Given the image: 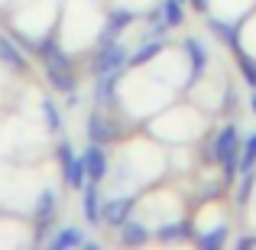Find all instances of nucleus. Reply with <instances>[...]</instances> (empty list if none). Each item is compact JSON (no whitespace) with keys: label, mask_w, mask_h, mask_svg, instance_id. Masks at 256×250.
Listing matches in <instances>:
<instances>
[{"label":"nucleus","mask_w":256,"mask_h":250,"mask_svg":"<svg viewBox=\"0 0 256 250\" xmlns=\"http://www.w3.org/2000/svg\"><path fill=\"white\" fill-rule=\"evenodd\" d=\"M211 156L218 159V163H240V140H237V130H234V127H224V130L218 133Z\"/></svg>","instance_id":"obj_1"},{"label":"nucleus","mask_w":256,"mask_h":250,"mask_svg":"<svg viewBox=\"0 0 256 250\" xmlns=\"http://www.w3.org/2000/svg\"><path fill=\"white\" fill-rule=\"evenodd\" d=\"M130 62L126 52L120 49L117 43H100V52H98V62H94V72L98 75H107V72H124V65Z\"/></svg>","instance_id":"obj_2"},{"label":"nucleus","mask_w":256,"mask_h":250,"mask_svg":"<svg viewBox=\"0 0 256 250\" xmlns=\"http://www.w3.org/2000/svg\"><path fill=\"white\" fill-rule=\"evenodd\" d=\"M58 159H62V169H65V182H68L72 188H82V185H84V179H88L84 159H82V156H75L68 146H62V150H58Z\"/></svg>","instance_id":"obj_3"},{"label":"nucleus","mask_w":256,"mask_h":250,"mask_svg":"<svg viewBox=\"0 0 256 250\" xmlns=\"http://www.w3.org/2000/svg\"><path fill=\"white\" fill-rule=\"evenodd\" d=\"M82 159H84V169H88V175H91L94 182H100L107 175V156H104V150H100V143H91Z\"/></svg>","instance_id":"obj_4"},{"label":"nucleus","mask_w":256,"mask_h":250,"mask_svg":"<svg viewBox=\"0 0 256 250\" xmlns=\"http://www.w3.org/2000/svg\"><path fill=\"white\" fill-rule=\"evenodd\" d=\"M130 208H133V198H114V201L104 205V214H100V218H104L107 224L120 227L126 221V214H130Z\"/></svg>","instance_id":"obj_5"},{"label":"nucleus","mask_w":256,"mask_h":250,"mask_svg":"<svg viewBox=\"0 0 256 250\" xmlns=\"http://www.w3.org/2000/svg\"><path fill=\"white\" fill-rule=\"evenodd\" d=\"M88 137H91V143H110L114 137H117V130H114V124L107 117H91L88 120Z\"/></svg>","instance_id":"obj_6"},{"label":"nucleus","mask_w":256,"mask_h":250,"mask_svg":"<svg viewBox=\"0 0 256 250\" xmlns=\"http://www.w3.org/2000/svg\"><path fill=\"white\" fill-rule=\"evenodd\" d=\"M84 214H88V221L91 224H100V214H104V205H100V198H98V188L94 185H88L84 188Z\"/></svg>","instance_id":"obj_7"},{"label":"nucleus","mask_w":256,"mask_h":250,"mask_svg":"<svg viewBox=\"0 0 256 250\" xmlns=\"http://www.w3.org/2000/svg\"><path fill=\"white\" fill-rule=\"evenodd\" d=\"M120 237H124V244H143V240L150 237V231H146L140 221H124V224H120Z\"/></svg>","instance_id":"obj_8"},{"label":"nucleus","mask_w":256,"mask_h":250,"mask_svg":"<svg viewBox=\"0 0 256 250\" xmlns=\"http://www.w3.org/2000/svg\"><path fill=\"white\" fill-rule=\"evenodd\" d=\"M185 49H188V56H192V75L198 78L201 72H204V65H208V56H204V49H201L198 39H188Z\"/></svg>","instance_id":"obj_9"},{"label":"nucleus","mask_w":256,"mask_h":250,"mask_svg":"<svg viewBox=\"0 0 256 250\" xmlns=\"http://www.w3.org/2000/svg\"><path fill=\"white\" fill-rule=\"evenodd\" d=\"M162 49H166V43H162V39H152V43L140 46V49L133 52V56H130V62H133V65H143V62H150L152 56H159Z\"/></svg>","instance_id":"obj_10"},{"label":"nucleus","mask_w":256,"mask_h":250,"mask_svg":"<svg viewBox=\"0 0 256 250\" xmlns=\"http://www.w3.org/2000/svg\"><path fill=\"white\" fill-rule=\"evenodd\" d=\"M56 250H62V247H78V244H84V237H82V231H75V227H65V231H58L56 237L49 240Z\"/></svg>","instance_id":"obj_11"},{"label":"nucleus","mask_w":256,"mask_h":250,"mask_svg":"<svg viewBox=\"0 0 256 250\" xmlns=\"http://www.w3.org/2000/svg\"><path fill=\"white\" fill-rule=\"evenodd\" d=\"M0 59H4L6 65H13V69H26V59L13 49V43H6V39H0Z\"/></svg>","instance_id":"obj_12"},{"label":"nucleus","mask_w":256,"mask_h":250,"mask_svg":"<svg viewBox=\"0 0 256 250\" xmlns=\"http://www.w3.org/2000/svg\"><path fill=\"white\" fill-rule=\"evenodd\" d=\"M52 211H56V195H52V192H46L42 198H39V208H36V221H39V224H46V221L52 218Z\"/></svg>","instance_id":"obj_13"},{"label":"nucleus","mask_w":256,"mask_h":250,"mask_svg":"<svg viewBox=\"0 0 256 250\" xmlns=\"http://www.w3.org/2000/svg\"><path fill=\"white\" fill-rule=\"evenodd\" d=\"M253 166H256V133L246 140V146H244V156H240V172H253Z\"/></svg>","instance_id":"obj_14"},{"label":"nucleus","mask_w":256,"mask_h":250,"mask_svg":"<svg viewBox=\"0 0 256 250\" xmlns=\"http://www.w3.org/2000/svg\"><path fill=\"white\" fill-rule=\"evenodd\" d=\"M162 20H166V26H178L182 23V4H178V0H166Z\"/></svg>","instance_id":"obj_15"},{"label":"nucleus","mask_w":256,"mask_h":250,"mask_svg":"<svg viewBox=\"0 0 256 250\" xmlns=\"http://www.w3.org/2000/svg\"><path fill=\"white\" fill-rule=\"evenodd\" d=\"M240 72H244L246 85H250V88H256V62H253V59H246L244 52H240Z\"/></svg>","instance_id":"obj_16"},{"label":"nucleus","mask_w":256,"mask_h":250,"mask_svg":"<svg viewBox=\"0 0 256 250\" xmlns=\"http://www.w3.org/2000/svg\"><path fill=\"white\" fill-rule=\"evenodd\" d=\"M224 237H227V227H218V231H211V234H204V237H201V247H220L224 244Z\"/></svg>","instance_id":"obj_17"},{"label":"nucleus","mask_w":256,"mask_h":250,"mask_svg":"<svg viewBox=\"0 0 256 250\" xmlns=\"http://www.w3.org/2000/svg\"><path fill=\"white\" fill-rule=\"evenodd\" d=\"M42 114H46V124H49V130H58V111L52 101H42Z\"/></svg>","instance_id":"obj_18"},{"label":"nucleus","mask_w":256,"mask_h":250,"mask_svg":"<svg viewBox=\"0 0 256 250\" xmlns=\"http://www.w3.org/2000/svg\"><path fill=\"white\" fill-rule=\"evenodd\" d=\"M159 234H162V237H188V227L185 224H182V227H175V224H169V227H162V231H159Z\"/></svg>","instance_id":"obj_19"},{"label":"nucleus","mask_w":256,"mask_h":250,"mask_svg":"<svg viewBox=\"0 0 256 250\" xmlns=\"http://www.w3.org/2000/svg\"><path fill=\"white\" fill-rule=\"evenodd\" d=\"M194 7H198V10H204V0H194Z\"/></svg>","instance_id":"obj_20"},{"label":"nucleus","mask_w":256,"mask_h":250,"mask_svg":"<svg viewBox=\"0 0 256 250\" xmlns=\"http://www.w3.org/2000/svg\"><path fill=\"white\" fill-rule=\"evenodd\" d=\"M250 104H253V111H256V94H253V101H250Z\"/></svg>","instance_id":"obj_21"}]
</instances>
